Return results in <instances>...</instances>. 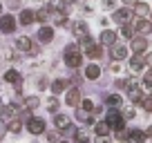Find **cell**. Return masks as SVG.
<instances>
[{"instance_id":"cell-1","label":"cell","mask_w":152,"mask_h":143,"mask_svg":"<svg viewBox=\"0 0 152 143\" xmlns=\"http://www.w3.org/2000/svg\"><path fill=\"white\" fill-rule=\"evenodd\" d=\"M107 125H110V128H114L116 132H121V130H123L125 119L119 114V110H110V112H107Z\"/></svg>"},{"instance_id":"cell-2","label":"cell","mask_w":152,"mask_h":143,"mask_svg":"<svg viewBox=\"0 0 152 143\" xmlns=\"http://www.w3.org/2000/svg\"><path fill=\"white\" fill-rule=\"evenodd\" d=\"M81 54L76 52L74 47H67V52H65V63H67V67H78L81 65Z\"/></svg>"},{"instance_id":"cell-3","label":"cell","mask_w":152,"mask_h":143,"mask_svg":"<svg viewBox=\"0 0 152 143\" xmlns=\"http://www.w3.org/2000/svg\"><path fill=\"white\" fill-rule=\"evenodd\" d=\"M27 130H29L31 134H40V132H45V121H40V119H29Z\"/></svg>"},{"instance_id":"cell-4","label":"cell","mask_w":152,"mask_h":143,"mask_svg":"<svg viewBox=\"0 0 152 143\" xmlns=\"http://www.w3.org/2000/svg\"><path fill=\"white\" fill-rule=\"evenodd\" d=\"M14 27H16V23H14L11 16H7V18L0 20V29H2V31H14Z\"/></svg>"},{"instance_id":"cell-5","label":"cell","mask_w":152,"mask_h":143,"mask_svg":"<svg viewBox=\"0 0 152 143\" xmlns=\"http://www.w3.org/2000/svg\"><path fill=\"white\" fill-rule=\"evenodd\" d=\"M78 101H81V92L78 90H69L67 92V103L69 105H78Z\"/></svg>"},{"instance_id":"cell-6","label":"cell","mask_w":152,"mask_h":143,"mask_svg":"<svg viewBox=\"0 0 152 143\" xmlns=\"http://www.w3.org/2000/svg\"><path fill=\"white\" fill-rule=\"evenodd\" d=\"M38 40H40V43H49V40H52V29L43 27L40 31H38Z\"/></svg>"},{"instance_id":"cell-7","label":"cell","mask_w":152,"mask_h":143,"mask_svg":"<svg viewBox=\"0 0 152 143\" xmlns=\"http://www.w3.org/2000/svg\"><path fill=\"white\" fill-rule=\"evenodd\" d=\"M125 47H121V45H112V56L116 58V61H121V58H125Z\"/></svg>"},{"instance_id":"cell-8","label":"cell","mask_w":152,"mask_h":143,"mask_svg":"<svg viewBox=\"0 0 152 143\" xmlns=\"http://www.w3.org/2000/svg\"><path fill=\"white\" fill-rule=\"evenodd\" d=\"M107 132H110L107 121H101V123H96V134H99V136H105Z\"/></svg>"},{"instance_id":"cell-9","label":"cell","mask_w":152,"mask_h":143,"mask_svg":"<svg viewBox=\"0 0 152 143\" xmlns=\"http://www.w3.org/2000/svg\"><path fill=\"white\" fill-rule=\"evenodd\" d=\"M99 74H101L99 65H90V67L85 69V76H87V78H99Z\"/></svg>"},{"instance_id":"cell-10","label":"cell","mask_w":152,"mask_h":143,"mask_svg":"<svg viewBox=\"0 0 152 143\" xmlns=\"http://www.w3.org/2000/svg\"><path fill=\"white\" fill-rule=\"evenodd\" d=\"M87 56H90V58H99L101 56V47H99V45H87Z\"/></svg>"},{"instance_id":"cell-11","label":"cell","mask_w":152,"mask_h":143,"mask_svg":"<svg viewBox=\"0 0 152 143\" xmlns=\"http://www.w3.org/2000/svg\"><path fill=\"white\" fill-rule=\"evenodd\" d=\"M143 141H145V134L139 132V130H134V132L130 134V143H143Z\"/></svg>"},{"instance_id":"cell-12","label":"cell","mask_w":152,"mask_h":143,"mask_svg":"<svg viewBox=\"0 0 152 143\" xmlns=\"http://www.w3.org/2000/svg\"><path fill=\"white\" fill-rule=\"evenodd\" d=\"M54 123H56V128H67V123H69V119H67L65 114H56V119H54Z\"/></svg>"},{"instance_id":"cell-13","label":"cell","mask_w":152,"mask_h":143,"mask_svg":"<svg viewBox=\"0 0 152 143\" xmlns=\"http://www.w3.org/2000/svg\"><path fill=\"white\" fill-rule=\"evenodd\" d=\"M5 78H7L9 83H18V81H20V74H18L16 69H9V72L5 74Z\"/></svg>"},{"instance_id":"cell-14","label":"cell","mask_w":152,"mask_h":143,"mask_svg":"<svg viewBox=\"0 0 152 143\" xmlns=\"http://www.w3.org/2000/svg\"><path fill=\"white\" fill-rule=\"evenodd\" d=\"M143 49H145V40H143V38H137V40H134V43H132V52H143Z\"/></svg>"},{"instance_id":"cell-15","label":"cell","mask_w":152,"mask_h":143,"mask_svg":"<svg viewBox=\"0 0 152 143\" xmlns=\"http://www.w3.org/2000/svg\"><path fill=\"white\" fill-rule=\"evenodd\" d=\"M65 87H67V83H65V81H56V83L52 85V92H54V94H61Z\"/></svg>"},{"instance_id":"cell-16","label":"cell","mask_w":152,"mask_h":143,"mask_svg":"<svg viewBox=\"0 0 152 143\" xmlns=\"http://www.w3.org/2000/svg\"><path fill=\"white\" fill-rule=\"evenodd\" d=\"M31 20H34V14H31V11H23V14H20V23H23V25H29Z\"/></svg>"},{"instance_id":"cell-17","label":"cell","mask_w":152,"mask_h":143,"mask_svg":"<svg viewBox=\"0 0 152 143\" xmlns=\"http://www.w3.org/2000/svg\"><path fill=\"white\" fill-rule=\"evenodd\" d=\"M101 40H103L105 45H114V34L112 31H105L103 36H101Z\"/></svg>"},{"instance_id":"cell-18","label":"cell","mask_w":152,"mask_h":143,"mask_svg":"<svg viewBox=\"0 0 152 143\" xmlns=\"http://www.w3.org/2000/svg\"><path fill=\"white\" fill-rule=\"evenodd\" d=\"M38 103H40V101H38V98H36V96H29V98H27V101H25V105H27L29 110H34V107H38Z\"/></svg>"},{"instance_id":"cell-19","label":"cell","mask_w":152,"mask_h":143,"mask_svg":"<svg viewBox=\"0 0 152 143\" xmlns=\"http://www.w3.org/2000/svg\"><path fill=\"white\" fill-rule=\"evenodd\" d=\"M76 116H78L81 121H90V112H87V110H78V112H76Z\"/></svg>"},{"instance_id":"cell-20","label":"cell","mask_w":152,"mask_h":143,"mask_svg":"<svg viewBox=\"0 0 152 143\" xmlns=\"http://www.w3.org/2000/svg\"><path fill=\"white\" fill-rule=\"evenodd\" d=\"M141 65H143V58H141V56H134V61H132V69H141Z\"/></svg>"},{"instance_id":"cell-21","label":"cell","mask_w":152,"mask_h":143,"mask_svg":"<svg viewBox=\"0 0 152 143\" xmlns=\"http://www.w3.org/2000/svg\"><path fill=\"white\" fill-rule=\"evenodd\" d=\"M107 103H110V105H121V96H116V94L107 96Z\"/></svg>"},{"instance_id":"cell-22","label":"cell","mask_w":152,"mask_h":143,"mask_svg":"<svg viewBox=\"0 0 152 143\" xmlns=\"http://www.w3.org/2000/svg\"><path fill=\"white\" fill-rule=\"evenodd\" d=\"M9 130H11V132H20V121H11Z\"/></svg>"},{"instance_id":"cell-23","label":"cell","mask_w":152,"mask_h":143,"mask_svg":"<svg viewBox=\"0 0 152 143\" xmlns=\"http://www.w3.org/2000/svg\"><path fill=\"white\" fill-rule=\"evenodd\" d=\"M76 143H87V136H85V134H83V132H76Z\"/></svg>"},{"instance_id":"cell-24","label":"cell","mask_w":152,"mask_h":143,"mask_svg":"<svg viewBox=\"0 0 152 143\" xmlns=\"http://www.w3.org/2000/svg\"><path fill=\"white\" fill-rule=\"evenodd\" d=\"M83 110H87V112H94V103H92V101H83Z\"/></svg>"},{"instance_id":"cell-25","label":"cell","mask_w":152,"mask_h":143,"mask_svg":"<svg viewBox=\"0 0 152 143\" xmlns=\"http://www.w3.org/2000/svg\"><path fill=\"white\" fill-rule=\"evenodd\" d=\"M139 96H141V94H139V90H137V87H132V90H130V98H132V101H139Z\"/></svg>"},{"instance_id":"cell-26","label":"cell","mask_w":152,"mask_h":143,"mask_svg":"<svg viewBox=\"0 0 152 143\" xmlns=\"http://www.w3.org/2000/svg\"><path fill=\"white\" fill-rule=\"evenodd\" d=\"M125 18H128V11H119V14H116V20H119V23H125Z\"/></svg>"},{"instance_id":"cell-27","label":"cell","mask_w":152,"mask_h":143,"mask_svg":"<svg viewBox=\"0 0 152 143\" xmlns=\"http://www.w3.org/2000/svg\"><path fill=\"white\" fill-rule=\"evenodd\" d=\"M143 107H145L148 112H152V98H145V101H143Z\"/></svg>"},{"instance_id":"cell-28","label":"cell","mask_w":152,"mask_h":143,"mask_svg":"<svg viewBox=\"0 0 152 143\" xmlns=\"http://www.w3.org/2000/svg\"><path fill=\"white\" fill-rule=\"evenodd\" d=\"M18 45H20L23 49H29V40H27V38H20V43H18Z\"/></svg>"},{"instance_id":"cell-29","label":"cell","mask_w":152,"mask_h":143,"mask_svg":"<svg viewBox=\"0 0 152 143\" xmlns=\"http://www.w3.org/2000/svg\"><path fill=\"white\" fill-rule=\"evenodd\" d=\"M5 132H7V128H5V123H2V121H0V139L5 136Z\"/></svg>"},{"instance_id":"cell-30","label":"cell","mask_w":152,"mask_h":143,"mask_svg":"<svg viewBox=\"0 0 152 143\" xmlns=\"http://www.w3.org/2000/svg\"><path fill=\"white\" fill-rule=\"evenodd\" d=\"M139 29H141V31H148V29H150V25H148V23H141V25H139Z\"/></svg>"},{"instance_id":"cell-31","label":"cell","mask_w":152,"mask_h":143,"mask_svg":"<svg viewBox=\"0 0 152 143\" xmlns=\"http://www.w3.org/2000/svg\"><path fill=\"white\" fill-rule=\"evenodd\" d=\"M99 143H107V141H105V139H101V141H99Z\"/></svg>"},{"instance_id":"cell-32","label":"cell","mask_w":152,"mask_h":143,"mask_svg":"<svg viewBox=\"0 0 152 143\" xmlns=\"http://www.w3.org/2000/svg\"><path fill=\"white\" fill-rule=\"evenodd\" d=\"M125 2H128V5H130V2H134V0H125Z\"/></svg>"},{"instance_id":"cell-33","label":"cell","mask_w":152,"mask_h":143,"mask_svg":"<svg viewBox=\"0 0 152 143\" xmlns=\"http://www.w3.org/2000/svg\"><path fill=\"white\" fill-rule=\"evenodd\" d=\"M150 65H152V56H150Z\"/></svg>"},{"instance_id":"cell-34","label":"cell","mask_w":152,"mask_h":143,"mask_svg":"<svg viewBox=\"0 0 152 143\" xmlns=\"http://www.w3.org/2000/svg\"><path fill=\"white\" fill-rule=\"evenodd\" d=\"M150 134H152V130H150Z\"/></svg>"}]
</instances>
